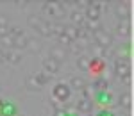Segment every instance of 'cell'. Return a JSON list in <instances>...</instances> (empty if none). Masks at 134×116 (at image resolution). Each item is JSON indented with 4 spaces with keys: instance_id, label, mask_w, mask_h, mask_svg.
<instances>
[{
    "instance_id": "cell-1",
    "label": "cell",
    "mask_w": 134,
    "mask_h": 116,
    "mask_svg": "<svg viewBox=\"0 0 134 116\" xmlns=\"http://www.w3.org/2000/svg\"><path fill=\"white\" fill-rule=\"evenodd\" d=\"M43 11L47 14H50L52 18H59V16L64 14V7H63V4H59V2H47L43 5Z\"/></svg>"
},
{
    "instance_id": "cell-2",
    "label": "cell",
    "mask_w": 134,
    "mask_h": 116,
    "mask_svg": "<svg viewBox=\"0 0 134 116\" xmlns=\"http://www.w3.org/2000/svg\"><path fill=\"white\" fill-rule=\"evenodd\" d=\"M72 95V89H70V86L66 84H57L54 88V96H55V100L57 102H66L68 98Z\"/></svg>"
},
{
    "instance_id": "cell-3",
    "label": "cell",
    "mask_w": 134,
    "mask_h": 116,
    "mask_svg": "<svg viewBox=\"0 0 134 116\" xmlns=\"http://www.w3.org/2000/svg\"><path fill=\"white\" fill-rule=\"evenodd\" d=\"M114 70H116V75H120V79L122 80H131V68H129V64L125 63L124 59H118L116 64H114Z\"/></svg>"
},
{
    "instance_id": "cell-4",
    "label": "cell",
    "mask_w": 134,
    "mask_h": 116,
    "mask_svg": "<svg viewBox=\"0 0 134 116\" xmlns=\"http://www.w3.org/2000/svg\"><path fill=\"white\" fill-rule=\"evenodd\" d=\"M84 18L88 21H98V18H100V9L97 7V2H91V4L86 7Z\"/></svg>"
},
{
    "instance_id": "cell-5",
    "label": "cell",
    "mask_w": 134,
    "mask_h": 116,
    "mask_svg": "<svg viewBox=\"0 0 134 116\" xmlns=\"http://www.w3.org/2000/svg\"><path fill=\"white\" fill-rule=\"evenodd\" d=\"M95 45H98V47H102V48H107V47L111 45V38H109L102 29H98V31H95Z\"/></svg>"
},
{
    "instance_id": "cell-6",
    "label": "cell",
    "mask_w": 134,
    "mask_h": 116,
    "mask_svg": "<svg viewBox=\"0 0 134 116\" xmlns=\"http://www.w3.org/2000/svg\"><path fill=\"white\" fill-rule=\"evenodd\" d=\"M114 11H116V16H118L122 21H124V20L127 21V20H129V16H131V11H129V5H127V4H116Z\"/></svg>"
},
{
    "instance_id": "cell-7",
    "label": "cell",
    "mask_w": 134,
    "mask_h": 116,
    "mask_svg": "<svg viewBox=\"0 0 134 116\" xmlns=\"http://www.w3.org/2000/svg\"><path fill=\"white\" fill-rule=\"evenodd\" d=\"M64 36L72 43L77 41L79 36H81V29H77V27H73V25H64Z\"/></svg>"
},
{
    "instance_id": "cell-8",
    "label": "cell",
    "mask_w": 134,
    "mask_h": 116,
    "mask_svg": "<svg viewBox=\"0 0 134 116\" xmlns=\"http://www.w3.org/2000/svg\"><path fill=\"white\" fill-rule=\"evenodd\" d=\"M43 68H45V73H50V75L57 73V72H59V63H55L54 59L48 57V59L43 61Z\"/></svg>"
},
{
    "instance_id": "cell-9",
    "label": "cell",
    "mask_w": 134,
    "mask_h": 116,
    "mask_svg": "<svg viewBox=\"0 0 134 116\" xmlns=\"http://www.w3.org/2000/svg\"><path fill=\"white\" fill-rule=\"evenodd\" d=\"M50 59H54L55 63H61L66 59V52L63 50V47H54L50 50Z\"/></svg>"
},
{
    "instance_id": "cell-10",
    "label": "cell",
    "mask_w": 134,
    "mask_h": 116,
    "mask_svg": "<svg viewBox=\"0 0 134 116\" xmlns=\"http://www.w3.org/2000/svg\"><path fill=\"white\" fill-rule=\"evenodd\" d=\"M77 111H81V113H91L93 111V102L88 100V98H81V100L77 102Z\"/></svg>"
},
{
    "instance_id": "cell-11",
    "label": "cell",
    "mask_w": 134,
    "mask_h": 116,
    "mask_svg": "<svg viewBox=\"0 0 134 116\" xmlns=\"http://www.w3.org/2000/svg\"><path fill=\"white\" fill-rule=\"evenodd\" d=\"M70 16H72L73 27H77V29H81V25H84V23H86V18H84V14L81 13V11H73Z\"/></svg>"
},
{
    "instance_id": "cell-12",
    "label": "cell",
    "mask_w": 134,
    "mask_h": 116,
    "mask_svg": "<svg viewBox=\"0 0 134 116\" xmlns=\"http://www.w3.org/2000/svg\"><path fill=\"white\" fill-rule=\"evenodd\" d=\"M84 86H86V82H84L82 77H79V75H75V77H72L70 79V89H82Z\"/></svg>"
},
{
    "instance_id": "cell-13",
    "label": "cell",
    "mask_w": 134,
    "mask_h": 116,
    "mask_svg": "<svg viewBox=\"0 0 134 116\" xmlns=\"http://www.w3.org/2000/svg\"><path fill=\"white\" fill-rule=\"evenodd\" d=\"M95 102H98L102 106H107L111 102V95L107 91H98V95H95Z\"/></svg>"
},
{
    "instance_id": "cell-14",
    "label": "cell",
    "mask_w": 134,
    "mask_h": 116,
    "mask_svg": "<svg viewBox=\"0 0 134 116\" xmlns=\"http://www.w3.org/2000/svg\"><path fill=\"white\" fill-rule=\"evenodd\" d=\"M34 80H36V84H38V86H45V84H48V80H50V75L45 73V72H40V73L34 75Z\"/></svg>"
},
{
    "instance_id": "cell-15",
    "label": "cell",
    "mask_w": 134,
    "mask_h": 116,
    "mask_svg": "<svg viewBox=\"0 0 134 116\" xmlns=\"http://www.w3.org/2000/svg\"><path fill=\"white\" fill-rule=\"evenodd\" d=\"M21 55L18 52H13V50H9V52H5V55H4V61H9V63H20Z\"/></svg>"
},
{
    "instance_id": "cell-16",
    "label": "cell",
    "mask_w": 134,
    "mask_h": 116,
    "mask_svg": "<svg viewBox=\"0 0 134 116\" xmlns=\"http://www.w3.org/2000/svg\"><path fill=\"white\" fill-rule=\"evenodd\" d=\"M0 114L4 116H16V109L13 104H4V107L0 109Z\"/></svg>"
},
{
    "instance_id": "cell-17",
    "label": "cell",
    "mask_w": 134,
    "mask_h": 116,
    "mask_svg": "<svg viewBox=\"0 0 134 116\" xmlns=\"http://www.w3.org/2000/svg\"><path fill=\"white\" fill-rule=\"evenodd\" d=\"M116 32H118V34H120V36H129V34H131V27H129V23H127V21H120V23H118V27H116Z\"/></svg>"
},
{
    "instance_id": "cell-18",
    "label": "cell",
    "mask_w": 134,
    "mask_h": 116,
    "mask_svg": "<svg viewBox=\"0 0 134 116\" xmlns=\"http://www.w3.org/2000/svg\"><path fill=\"white\" fill-rule=\"evenodd\" d=\"M107 80H105V79H97V80H95V84H93V89H95V93H97V91H105V89H107Z\"/></svg>"
},
{
    "instance_id": "cell-19",
    "label": "cell",
    "mask_w": 134,
    "mask_h": 116,
    "mask_svg": "<svg viewBox=\"0 0 134 116\" xmlns=\"http://www.w3.org/2000/svg\"><path fill=\"white\" fill-rule=\"evenodd\" d=\"M50 34L59 38L61 34H64V25L63 23H54V25H50Z\"/></svg>"
},
{
    "instance_id": "cell-20",
    "label": "cell",
    "mask_w": 134,
    "mask_h": 116,
    "mask_svg": "<svg viewBox=\"0 0 134 116\" xmlns=\"http://www.w3.org/2000/svg\"><path fill=\"white\" fill-rule=\"evenodd\" d=\"M36 31L40 32L41 36H48L50 34V23H47V21H41L40 25H38V29Z\"/></svg>"
},
{
    "instance_id": "cell-21",
    "label": "cell",
    "mask_w": 134,
    "mask_h": 116,
    "mask_svg": "<svg viewBox=\"0 0 134 116\" xmlns=\"http://www.w3.org/2000/svg\"><path fill=\"white\" fill-rule=\"evenodd\" d=\"M102 66H104V63H102V59H93V61H90V68L91 70H95V72H100L102 70Z\"/></svg>"
},
{
    "instance_id": "cell-22",
    "label": "cell",
    "mask_w": 134,
    "mask_h": 116,
    "mask_svg": "<svg viewBox=\"0 0 134 116\" xmlns=\"http://www.w3.org/2000/svg\"><path fill=\"white\" fill-rule=\"evenodd\" d=\"M0 38H2V43H4V47H14V38H13V36H11L9 32H7V34H5V36H0Z\"/></svg>"
},
{
    "instance_id": "cell-23",
    "label": "cell",
    "mask_w": 134,
    "mask_h": 116,
    "mask_svg": "<svg viewBox=\"0 0 134 116\" xmlns=\"http://www.w3.org/2000/svg\"><path fill=\"white\" fill-rule=\"evenodd\" d=\"M27 43H29V39H27L25 36L14 38V47H16V48H25V47H27Z\"/></svg>"
},
{
    "instance_id": "cell-24",
    "label": "cell",
    "mask_w": 134,
    "mask_h": 116,
    "mask_svg": "<svg viewBox=\"0 0 134 116\" xmlns=\"http://www.w3.org/2000/svg\"><path fill=\"white\" fill-rule=\"evenodd\" d=\"M77 66L81 70H90V59L88 57H79L77 59Z\"/></svg>"
},
{
    "instance_id": "cell-25",
    "label": "cell",
    "mask_w": 134,
    "mask_h": 116,
    "mask_svg": "<svg viewBox=\"0 0 134 116\" xmlns=\"http://www.w3.org/2000/svg\"><path fill=\"white\" fill-rule=\"evenodd\" d=\"M105 48H102V47H98V45H93V54L97 55V59H100V57H104L105 55Z\"/></svg>"
},
{
    "instance_id": "cell-26",
    "label": "cell",
    "mask_w": 134,
    "mask_h": 116,
    "mask_svg": "<svg viewBox=\"0 0 134 116\" xmlns=\"http://www.w3.org/2000/svg\"><path fill=\"white\" fill-rule=\"evenodd\" d=\"M120 106L122 107H129L131 106V95H129V93H125V95L120 96Z\"/></svg>"
},
{
    "instance_id": "cell-27",
    "label": "cell",
    "mask_w": 134,
    "mask_h": 116,
    "mask_svg": "<svg viewBox=\"0 0 134 116\" xmlns=\"http://www.w3.org/2000/svg\"><path fill=\"white\" fill-rule=\"evenodd\" d=\"M40 23H41V20H40L38 16H29V25H31L32 29H38Z\"/></svg>"
},
{
    "instance_id": "cell-28",
    "label": "cell",
    "mask_w": 134,
    "mask_h": 116,
    "mask_svg": "<svg viewBox=\"0 0 134 116\" xmlns=\"http://www.w3.org/2000/svg\"><path fill=\"white\" fill-rule=\"evenodd\" d=\"M27 88H29L31 91H36V89L40 88V86L36 84V80H34V77H29V79H27Z\"/></svg>"
},
{
    "instance_id": "cell-29",
    "label": "cell",
    "mask_w": 134,
    "mask_h": 116,
    "mask_svg": "<svg viewBox=\"0 0 134 116\" xmlns=\"http://www.w3.org/2000/svg\"><path fill=\"white\" fill-rule=\"evenodd\" d=\"M59 41H61L63 45H72V41H70V39H68L64 34H61V36H59Z\"/></svg>"
},
{
    "instance_id": "cell-30",
    "label": "cell",
    "mask_w": 134,
    "mask_h": 116,
    "mask_svg": "<svg viewBox=\"0 0 134 116\" xmlns=\"http://www.w3.org/2000/svg\"><path fill=\"white\" fill-rule=\"evenodd\" d=\"M0 27H7V18L4 14H0Z\"/></svg>"
},
{
    "instance_id": "cell-31",
    "label": "cell",
    "mask_w": 134,
    "mask_h": 116,
    "mask_svg": "<svg viewBox=\"0 0 134 116\" xmlns=\"http://www.w3.org/2000/svg\"><path fill=\"white\" fill-rule=\"evenodd\" d=\"M75 4H79L81 7H88V5H90L91 2H88V0H81V2H75Z\"/></svg>"
},
{
    "instance_id": "cell-32",
    "label": "cell",
    "mask_w": 134,
    "mask_h": 116,
    "mask_svg": "<svg viewBox=\"0 0 134 116\" xmlns=\"http://www.w3.org/2000/svg\"><path fill=\"white\" fill-rule=\"evenodd\" d=\"M70 50H72L73 54H82V50H84V48H79V47H72Z\"/></svg>"
},
{
    "instance_id": "cell-33",
    "label": "cell",
    "mask_w": 134,
    "mask_h": 116,
    "mask_svg": "<svg viewBox=\"0 0 134 116\" xmlns=\"http://www.w3.org/2000/svg\"><path fill=\"white\" fill-rule=\"evenodd\" d=\"M4 55H5V52L0 48V63H4Z\"/></svg>"
},
{
    "instance_id": "cell-34",
    "label": "cell",
    "mask_w": 134,
    "mask_h": 116,
    "mask_svg": "<svg viewBox=\"0 0 134 116\" xmlns=\"http://www.w3.org/2000/svg\"><path fill=\"white\" fill-rule=\"evenodd\" d=\"M97 116H113V114H109L107 111H102V113H98V114H97Z\"/></svg>"
},
{
    "instance_id": "cell-35",
    "label": "cell",
    "mask_w": 134,
    "mask_h": 116,
    "mask_svg": "<svg viewBox=\"0 0 134 116\" xmlns=\"http://www.w3.org/2000/svg\"><path fill=\"white\" fill-rule=\"evenodd\" d=\"M4 104H5V102H4V100H2V98H0V109H2V107H4Z\"/></svg>"
},
{
    "instance_id": "cell-36",
    "label": "cell",
    "mask_w": 134,
    "mask_h": 116,
    "mask_svg": "<svg viewBox=\"0 0 134 116\" xmlns=\"http://www.w3.org/2000/svg\"><path fill=\"white\" fill-rule=\"evenodd\" d=\"M18 116H21V114H18Z\"/></svg>"
},
{
    "instance_id": "cell-37",
    "label": "cell",
    "mask_w": 134,
    "mask_h": 116,
    "mask_svg": "<svg viewBox=\"0 0 134 116\" xmlns=\"http://www.w3.org/2000/svg\"><path fill=\"white\" fill-rule=\"evenodd\" d=\"M0 116H2V114H0Z\"/></svg>"
}]
</instances>
